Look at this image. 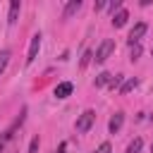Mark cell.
Listing matches in <instances>:
<instances>
[{
  "label": "cell",
  "instance_id": "obj_16",
  "mask_svg": "<svg viewBox=\"0 0 153 153\" xmlns=\"http://www.w3.org/2000/svg\"><path fill=\"white\" fill-rule=\"evenodd\" d=\"M122 84H124V76H122V74H115L112 81H110V88H117V86H122Z\"/></svg>",
  "mask_w": 153,
  "mask_h": 153
},
{
  "label": "cell",
  "instance_id": "obj_13",
  "mask_svg": "<svg viewBox=\"0 0 153 153\" xmlns=\"http://www.w3.org/2000/svg\"><path fill=\"white\" fill-rule=\"evenodd\" d=\"M141 148H143V141H141V136H136V139L127 146V153H141Z\"/></svg>",
  "mask_w": 153,
  "mask_h": 153
},
{
  "label": "cell",
  "instance_id": "obj_9",
  "mask_svg": "<svg viewBox=\"0 0 153 153\" xmlns=\"http://www.w3.org/2000/svg\"><path fill=\"white\" fill-rule=\"evenodd\" d=\"M127 19H129V12H127V10H120V12L112 17V26H115V29H120V26H124V24H127Z\"/></svg>",
  "mask_w": 153,
  "mask_h": 153
},
{
  "label": "cell",
  "instance_id": "obj_5",
  "mask_svg": "<svg viewBox=\"0 0 153 153\" xmlns=\"http://www.w3.org/2000/svg\"><path fill=\"white\" fill-rule=\"evenodd\" d=\"M148 31V26H146V22H139L131 31H129V45H134V43H139L141 41V36Z\"/></svg>",
  "mask_w": 153,
  "mask_h": 153
},
{
  "label": "cell",
  "instance_id": "obj_6",
  "mask_svg": "<svg viewBox=\"0 0 153 153\" xmlns=\"http://www.w3.org/2000/svg\"><path fill=\"white\" fill-rule=\"evenodd\" d=\"M122 124H124V112H115V115L110 117V122H108L110 134H117V131L122 129Z\"/></svg>",
  "mask_w": 153,
  "mask_h": 153
},
{
  "label": "cell",
  "instance_id": "obj_17",
  "mask_svg": "<svg viewBox=\"0 0 153 153\" xmlns=\"http://www.w3.org/2000/svg\"><path fill=\"white\" fill-rule=\"evenodd\" d=\"M38 148H41V141H38V136H33L29 143V153H38Z\"/></svg>",
  "mask_w": 153,
  "mask_h": 153
},
{
  "label": "cell",
  "instance_id": "obj_12",
  "mask_svg": "<svg viewBox=\"0 0 153 153\" xmlns=\"http://www.w3.org/2000/svg\"><path fill=\"white\" fill-rule=\"evenodd\" d=\"M110 81H112V74H110V72H100V74L96 76V86H105V84L110 86Z\"/></svg>",
  "mask_w": 153,
  "mask_h": 153
},
{
  "label": "cell",
  "instance_id": "obj_4",
  "mask_svg": "<svg viewBox=\"0 0 153 153\" xmlns=\"http://www.w3.org/2000/svg\"><path fill=\"white\" fill-rule=\"evenodd\" d=\"M38 50H41V33H33V36H31V43H29V55H26V65H31V62L36 60Z\"/></svg>",
  "mask_w": 153,
  "mask_h": 153
},
{
  "label": "cell",
  "instance_id": "obj_1",
  "mask_svg": "<svg viewBox=\"0 0 153 153\" xmlns=\"http://www.w3.org/2000/svg\"><path fill=\"white\" fill-rule=\"evenodd\" d=\"M24 115H26V110H22V115H19V117H17L14 122H12V127L2 131V136H0V151L5 148V143H7L10 139H14V134H17V129H19V127H22V122H24Z\"/></svg>",
  "mask_w": 153,
  "mask_h": 153
},
{
  "label": "cell",
  "instance_id": "obj_7",
  "mask_svg": "<svg viewBox=\"0 0 153 153\" xmlns=\"http://www.w3.org/2000/svg\"><path fill=\"white\" fill-rule=\"evenodd\" d=\"M19 10H22L19 0H12V2H10V12H7V22H10V24H14V22H17V17H19Z\"/></svg>",
  "mask_w": 153,
  "mask_h": 153
},
{
  "label": "cell",
  "instance_id": "obj_3",
  "mask_svg": "<svg viewBox=\"0 0 153 153\" xmlns=\"http://www.w3.org/2000/svg\"><path fill=\"white\" fill-rule=\"evenodd\" d=\"M112 50H115V41H112V38H105V41L98 45V50H96V57H93V60H96V62H105V60L110 57V53H112Z\"/></svg>",
  "mask_w": 153,
  "mask_h": 153
},
{
  "label": "cell",
  "instance_id": "obj_15",
  "mask_svg": "<svg viewBox=\"0 0 153 153\" xmlns=\"http://www.w3.org/2000/svg\"><path fill=\"white\" fill-rule=\"evenodd\" d=\"M139 55H141V45H139V43H134V45H129V57H131V60H136Z\"/></svg>",
  "mask_w": 153,
  "mask_h": 153
},
{
  "label": "cell",
  "instance_id": "obj_11",
  "mask_svg": "<svg viewBox=\"0 0 153 153\" xmlns=\"http://www.w3.org/2000/svg\"><path fill=\"white\" fill-rule=\"evenodd\" d=\"M136 86H139V79H136V76H131V79H127V81H124V84L120 86V93L124 96V93H129V91H134Z\"/></svg>",
  "mask_w": 153,
  "mask_h": 153
},
{
  "label": "cell",
  "instance_id": "obj_20",
  "mask_svg": "<svg viewBox=\"0 0 153 153\" xmlns=\"http://www.w3.org/2000/svg\"><path fill=\"white\" fill-rule=\"evenodd\" d=\"M91 60H93V53H91V50H86V53H84V57H81V62H79V65H81V67H86V65H88V62H91Z\"/></svg>",
  "mask_w": 153,
  "mask_h": 153
},
{
  "label": "cell",
  "instance_id": "obj_19",
  "mask_svg": "<svg viewBox=\"0 0 153 153\" xmlns=\"http://www.w3.org/2000/svg\"><path fill=\"white\" fill-rule=\"evenodd\" d=\"M108 7H110V12H112V17H115V14L122 10V0H115V2H110Z\"/></svg>",
  "mask_w": 153,
  "mask_h": 153
},
{
  "label": "cell",
  "instance_id": "obj_21",
  "mask_svg": "<svg viewBox=\"0 0 153 153\" xmlns=\"http://www.w3.org/2000/svg\"><path fill=\"white\" fill-rule=\"evenodd\" d=\"M65 151H67V143H65V141H62V143H60V146H57V151H55V153H65Z\"/></svg>",
  "mask_w": 153,
  "mask_h": 153
},
{
  "label": "cell",
  "instance_id": "obj_2",
  "mask_svg": "<svg viewBox=\"0 0 153 153\" xmlns=\"http://www.w3.org/2000/svg\"><path fill=\"white\" fill-rule=\"evenodd\" d=\"M96 122V112L93 110H84L79 117H76V131H88Z\"/></svg>",
  "mask_w": 153,
  "mask_h": 153
},
{
  "label": "cell",
  "instance_id": "obj_22",
  "mask_svg": "<svg viewBox=\"0 0 153 153\" xmlns=\"http://www.w3.org/2000/svg\"><path fill=\"white\" fill-rule=\"evenodd\" d=\"M151 153H153V143H151Z\"/></svg>",
  "mask_w": 153,
  "mask_h": 153
},
{
  "label": "cell",
  "instance_id": "obj_8",
  "mask_svg": "<svg viewBox=\"0 0 153 153\" xmlns=\"http://www.w3.org/2000/svg\"><path fill=\"white\" fill-rule=\"evenodd\" d=\"M72 88H74V86H72L69 81H62V84L55 86V96H57V98H67V96L72 93Z\"/></svg>",
  "mask_w": 153,
  "mask_h": 153
},
{
  "label": "cell",
  "instance_id": "obj_10",
  "mask_svg": "<svg viewBox=\"0 0 153 153\" xmlns=\"http://www.w3.org/2000/svg\"><path fill=\"white\" fill-rule=\"evenodd\" d=\"M81 10V0H69L67 5H65V17H72V14H76Z\"/></svg>",
  "mask_w": 153,
  "mask_h": 153
},
{
  "label": "cell",
  "instance_id": "obj_23",
  "mask_svg": "<svg viewBox=\"0 0 153 153\" xmlns=\"http://www.w3.org/2000/svg\"><path fill=\"white\" fill-rule=\"evenodd\" d=\"M151 55H153V50H151Z\"/></svg>",
  "mask_w": 153,
  "mask_h": 153
},
{
  "label": "cell",
  "instance_id": "obj_14",
  "mask_svg": "<svg viewBox=\"0 0 153 153\" xmlns=\"http://www.w3.org/2000/svg\"><path fill=\"white\" fill-rule=\"evenodd\" d=\"M7 62H10V50H0V74L5 72Z\"/></svg>",
  "mask_w": 153,
  "mask_h": 153
},
{
  "label": "cell",
  "instance_id": "obj_18",
  "mask_svg": "<svg viewBox=\"0 0 153 153\" xmlns=\"http://www.w3.org/2000/svg\"><path fill=\"white\" fill-rule=\"evenodd\" d=\"M93 153H112V146H110L108 141H103V143H100V146H98Z\"/></svg>",
  "mask_w": 153,
  "mask_h": 153
}]
</instances>
